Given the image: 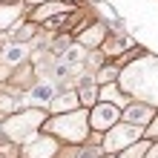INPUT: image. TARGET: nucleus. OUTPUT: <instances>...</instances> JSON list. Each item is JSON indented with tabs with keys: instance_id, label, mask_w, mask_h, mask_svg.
I'll use <instances>...</instances> for the list:
<instances>
[{
	"instance_id": "nucleus-10",
	"label": "nucleus",
	"mask_w": 158,
	"mask_h": 158,
	"mask_svg": "<svg viewBox=\"0 0 158 158\" xmlns=\"http://www.w3.org/2000/svg\"><path fill=\"white\" fill-rule=\"evenodd\" d=\"M17 15H20V6H15V3H0V29H9V26L17 20Z\"/></svg>"
},
{
	"instance_id": "nucleus-7",
	"label": "nucleus",
	"mask_w": 158,
	"mask_h": 158,
	"mask_svg": "<svg viewBox=\"0 0 158 158\" xmlns=\"http://www.w3.org/2000/svg\"><path fill=\"white\" fill-rule=\"evenodd\" d=\"M63 12H69L66 3H49V0H46V3H40L29 17H32V23H40V20H49L52 15H63Z\"/></svg>"
},
{
	"instance_id": "nucleus-16",
	"label": "nucleus",
	"mask_w": 158,
	"mask_h": 158,
	"mask_svg": "<svg viewBox=\"0 0 158 158\" xmlns=\"http://www.w3.org/2000/svg\"><path fill=\"white\" fill-rule=\"evenodd\" d=\"M147 135H150V138H158V118L150 121V129H147Z\"/></svg>"
},
{
	"instance_id": "nucleus-5",
	"label": "nucleus",
	"mask_w": 158,
	"mask_h": 158,
	"mask_svg": "<svg viewBox=\"0 0 158 158\" xmlns=\"http://www.w3.org/2000/svg\"><path fill=\"white\" fill-rule=\"evenodd\" d=\"M60 150H58V141L49 135H38V138H29V147H26L23 158H55Z\"/></svg>"
},
{
	"instance_id": "nucleus-19",
	"label": "nucleus",
	"mask_w": 158,
	"mask_h": 158,
	"mask_svg": "<svg viewBox=\"0 0 158 158\" xmlns=\"http://www.w3.org/2000/svg\"><path fill=\"white\" fill-rule=\"evenodd\" d=\"M63 3H69V0H63Z\"/></svg>"
},
{
	"instance_id": "nucleus-4",
	"label": "nucleus",
	"mask_w": 158,
	"mask_h": 158,
	"mask_svg": "<svg viewBox=\"0 0 158 158\" xmlns=\"http://www.w3.org/2000/svg\"><path fill=\"white\" fill-rule=\"evenodd\" d=\"M104 132H106L104 135V152H118V150H124V147L135 144L141 138V127H135V124H112Z\"/></svg>"
},
{
	"instance_id": "nucleus-18",
	"label": "nucleus",
	"mask_w": 158,
	"mask_h": 158,
	"mask_svg": "<svg viewBox=\"0 0 158 158\" xmlns=\"http://www.w3.org/2000/svg\"><path fill=\"white\" fill-rule=\"evenodd\" d=\"M32 3H46V0H32Z\"/></svg>"
},
{
	"instance_id": "nucleus-9",
	"label": "nucleus",
	"mask_w": 158,
	"mask_h": 158,
	"mask_svg": "<svg viewBox=\"0 0 158 158\" xmlns=\"http://www.w3.org/2000/svg\"><path fill=\"white\" fill-rule=\"evenodd\" d=\"M101 38H106V29H104L101 23H95V26H89V29H81V32H78V43H81V46H98Z\"/></svg>"
},
{
	"instance_id": "nucleus-15",
	"label": "nucleus",
	"mask_w": 158,
	"mask_h": 158,
	"mask_svg": "<svg viewBox=\"0 0 158 158\" xmlns=\"http://www.w3.org/2000/svg\"><path fill=\"white\" fill-rule=\"evenodd\" d=\"M20 55H23V49H9L6 58H9V63H17V58H20Z\"/></svg>"
},
{
	"instance_id": "nucleus-6",
	"label": "nucleus",
	"mask_w": 158,
	"mask_h": 158,
	"mask_svg": "<svg viewBox=\"0 0 158 158\" xmlns=\"http://www.w3.org/2000/svg\"><path fill=\"white\" fill-rule=\"evenodd\" d=\"M118 118H121V109L115 104H98L92 109V115H89V124L104 132V129H109L112 124H118Z\"/></svg>"
},
{
	"instance_id": "nucleus-20",
	"label": "nucleus",
	"mask_w": 158,
	"mask_h": 158,
	"mask_svg": "<svg viewBox=\"0 0 158 158\" xmlns=\"http://www.w3.org/2000/svg\"><path fill=\"white\" fill-rule=\"evenodd\" d=\"M106 158H112V155H106Z\"/></svg>"
},
{
	"instance_id": "nucleus-3",
	"label": "nucleus",
	"mask_w": 158,
	"mask_h": 158,
	"mask_svg": "<svg viewBox=\"0 0 158 158\" xmlns=\"http://www.w3.org/2000/svg\"><path fill=\"white\" fill-rule=\"evenodd\" d=\"M46 121V115L40 109H26V112H17L15 118H9L3 124V132L9 141H29L35 135V129Z\"/></svg>"
},
{
	"instance_id": "nucleus-12",
	"label": "nucleus",
	"mask_w": 158,
	"mask_h": 158,
	"mask_svg": "<svg viewBox=\"0 0 158 158\" xmlns=\"http://www.w3.org/2000/svg\"><path fill=\"white\" fill-rule=\"evenodd\" d=\"M144 152H147L144 141L141 144H129V147H124V155H121V158H144Z\"/></svg>"
},
{
	"instance_id": "nucleus-1",
	"label": "nucleus",
	"mask_w": 158,
	"mask_h": 158,
	"mask_svg": "<svg viewBox=\"0 0 158 158\" xmlns=\"http://www.w3.org/2000/svg\"><path fill=\"white\" fill-rule=\"evenodd\" d=\"M118 86L121 92H127L132 98H141L147 104H158V58L144 55L141 60L129 63V66L124 63Z\"/></svg>"
},
{
	"instance_id": "nucleus-14",
	"label": "nucleus",
	"mask_w": 158,
	"mask_h": 158,
	"mask_svg": "<svg viewBox=\"0 0 158 158\" xmlns=\"http://www.w3.org/2000/svg\"><path fill=\"white\" fill-rule=\"evenodd\" d=\"M118 75V69H101V75H98V81L104 83V81H109V78H115Z\"/></svg>"
},
{
	"instance_id": "nucleus-8",
	"label": "nucleus",
	"mask_w": 158,
	"mask_h": 158,
	"mask_svg": "<svg viewBox=\"0 0 158 158\" xmlns=\"http://www.w3.org/2000/svg\"><path fill=\"white\" fill-rule=\"evenodd\" d=\"M152 109L155 106H150V104H138V106H129L124 112V118H127V124L141 127V124H147V121H152Z\"/></svg>"
},
{
	"instance_id": "nucleus-17",
	"label": "nucleus",
	"mask_w": 158,
	"mask_h": 158,
	"mask_svg": "<svg viewBox=\"0 0 158 158\" xmlns=\"http://www.w3.org/2000/svg\"><path fill=\"white\" fill-rule=\"evenodd\" d=\"M144 158H158V144H152V147H147V152H144Z\"/></svg>"
},
{
	"instance_id": "nucleus-11",
	"label": "nucleus",
	"mask_w": 158,
	"mask_h": 158,
	"mask_svg": "<svg viewBox=\"0 0 158 158\" xmlns=\"http://www.w3.org/2000/svg\"><path fill=\"white\" fill-rule=\"evenodd\" d=\"M75 106H78V95H72V92L52 101V109H55V112H69V109H75Z\"/></svg>"
},
{
	"instance_id": "nucleus-2",
	"label": "nucleus",
	"mask_w": 158,
	"mask_h": 158,
	"mask_svg": "<svg viewBox=\"0 0 158 158\" xmlns=\"http://www.w3.org/2000/svg\"><path fill=\"white\" fill-rule=\"evenodd\" d=\"M86 127H89V115L86 112H75V109L46 121V129H49L52 135H58L60 141H69V144L83 141V138H86Z\"/></svg>"
},
{
	"instance_id": "nucleus-13",
	"label": "nucleus",
	"mask_w": 158,
	"mask_h": 158,
	"mask_svg": "<svg viewBox=\"0 0 158 158\" xmlns=\"http://www.w3.org/2000/svg\"><path fill=\"white\" fill-rule=\"evenodd\" d=\"M78 101H81V104H86V106H92V104H95V86H81Z\"/></svg>"
}]
</instances>
